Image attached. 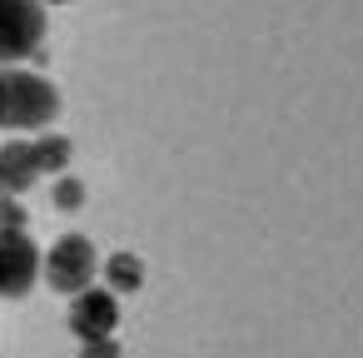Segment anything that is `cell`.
<instances>
[{
  "label": "cell",
  "instance_id": "obj_9",
  "mask_svg": "<svg viewBox=\"0 0 363 358\" xmlns=\"http://www.w3.org/2000/svg\"><path fill=\"white\" fill-rule=\"evenodd\" d=\"M11 234H26V204L0 194V239H11Z\"/></svg>",
  "mask_w": 363,
  "mask_h": 358
},
{
  "label": "cell",
  "instance_id": "obj_11",
  "mask_svg": "<svg viewBox=\"0 0 363 358\" xmlns=\"http://www.w3.org/2000/svg\"><path fill=\"white\" fill-rule=\"evenodd\" d=\"M80 358H120V343L115 338H95V343L80 348Z\"/></svg>",
  "mask_w": 363,
  "mask_h": 358
},
{
  "label": "cell",
  "instance_id": "obj_7",
  "mask_svg": "<svg viewBox=\"0 0 363 358\" xmlns=\"http://www.w3.org/2000/svg\"><path fill=\"white\" fill-rule=\"evenodd\" d=\"M30 150H35V164H40V174H60V169L70 164V140H65V135H40Z\"/></svg>",
  "mask_w": 363,
  "mask_h": 358
},
{
  "label": "cell",
  "instance_id": "obj_2",
  "mask_svg": "<svg viewBox=\"0 0 363 358\" xmlns=\"http://www.w3.org/2000/svg\"><path fill=\"white\" fill-rule=\"evenodd\" d=\"M45 60V6L40 0H0V65Z\"/></svg>",
  "mask_w": 363,
  "mask_h": 358
},
{
  "label": "cell",
  "instance_id": "obj_5",
  "mask_svg": "<svg viewBox=\"0 0 363 358\" xmlns=\"http://www.w3.org/2000/svg\"><path fill=\"white\" fill-rule=\"evenodd\" d=\"M35 274H40V249H35L26 234L0 239V293H6V298L30 293Z\"/></svg>",
  "mask_w": 363,
  "mask_h": 358
},
{
  "label": "cell",
  "instance_id": "obj_1",
  "mask_svg": "<svg viewBox=\"0 0 363 358\" xmlns=\"http://www.w3.org/2000/svg\"><path fill=\"white\" fill-rule=\"evenodd\" d=\"M60 110V95L45 75L0 70V130H45Z\"/></svg>",
  "mask_w": 363,
  "mask_h": 358
},
{
  "label": "cell",
  "instance_id": "obj_10",
  "mask_svg": "<svg viewBox=\"0 0 363 358\" xmlns=\"http://www.w3.org/2000/svg\"><path fill=\"white\" fill-rule=\"evenodd\" d=\"M55 204H60V209H80V204H85V184H80V179H60V184H55Z\"/></svg>",
  "mask_w": 363,
  "mask_h": 358
},
{
  "label": "cell",
  "instance_id": "obj_6",
  "mask_svg": "<svg viewBox=\"0 0 363 358\" xmlns=\"http://www.w3.org/2000/svg\"><path fill=\"white\" fill-rule=\"evenodd\" d=\"M40 179V164H35V150L30 140H6V150H0V194H21Z\"/></svg>",
  "mask_w": 363,
  "mask_h": 358
},
{
  "label": "cell",
  "instance_id": "obj_12",
  "mask_svg": "<svg viewBox=\"0 0 363 358\" xmlns=\"http://www.w3.org/2000/svg\"><path fill=\"white\" fill-rule=\"evenodd\" d=\"M40 6H45V0H40ZM50 6H60V0H50Z\"/></svg>",
  "mask_w": 363,
  "mask_h": 358
},
{
  "label": "cell",
  "instance_id": "obj_8",
  "mask_svg": "<svg viewBox=\"0 0 363 358\" xmlns=\"http://www.w3.org/2000/svg\"><path fill=\"white\" fill-rule=\"evenodd\" d=\"M105 279H110V289H125V293H130V289H140L145 274H140V259H135V254H115V259L105 264Z\"/></svg>",
  "mask_w": 363,
  "mask_h": 358
},
{
  "label": "cell",
  "instance_id": "obj_3",
  "mask_svg": "<svg viewBox=\"0 0 363 358\" xmlns=\"http://www.w3.org/2000/svg\"><path fill=\"white\" fill-rule=\"evenodd\" d=\"M100 274V254H95V244L85 239V234H65V239H55L50 244V254H45V279H50V289H60V293H85L90 289V279Z\"/></svg>",
  "mask_w": 363,
  "mask_h": 358
},
{
  "label": "cell",
  "instance_id": "obj_4",
  "mask_svg": "<svg viewBox=\"0 0 363 358\" xmlns=\"http://www.w3.org/2000/svg\"><path fill=\"white\" fill-rule=\"evenodd\" d=\"M120 323V303L110 289H85L70 298V328L80 343H95V338H110Z\"/></svg>",
  "mask_w": 363,
  "mask_h": 358
}]
</instances>
